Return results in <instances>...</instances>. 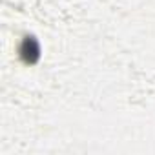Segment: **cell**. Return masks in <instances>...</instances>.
<instances>
[{
    "label": "cell",
    "instance_id": "1",
    "mask_svg": "<svg viewBox=\"0 0 155 155\" xmlns=\"http://www.w3.org/2000/svg\"><path fill=\"white\" fill-rule=\"evenodd\" d=\"M20 57L26 62H29V64L37 62V58L40 57V46H38V42L33 37H28L22 42V46H20Z\"/></svg>",
    "mask_w": 155,
    "mask_h": 155
}]
</instances>
